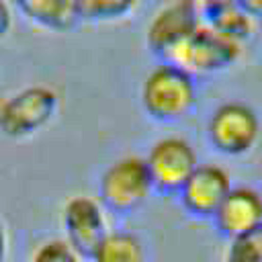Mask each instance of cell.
I'll list each match as a JSON object with an SVG mask.
<instances>
[{
	"label": "cell",
	"instance_id": "obj_1",
	"mask_svg": "<svg viewBox=\"0 0 262 262\" xmlns=\"http://www.w3.org/2000/svg\"><path fill=\"white\" fill-rule=\"evenodd\" d=\"M141 113L158 125H174L192 115L199 102L196 78L174 61L160 59L139 84Z\"/></svg>",
	"mask_w": 262,
	"mask_h": 262
},
{
	"label": "cell",
	"instance_id": "obj_2",
	"mask_svg": "<svg viewBox=\"0 0 262 262\" xmlns=\"http://www.w3.org/2000/svg\"><path fill=\"white\" fill-rule=\"evenodd\" d=\"M61 108L57 88L41 82L25 84L0 100V135L27 141L53 125Z\"/></svg>",
	"mask_w": 262,
	"mask_h": 262
},
{
	"label": "cell",
	"instance_id": "obj_3",
	"mask_svg": "<svg viewBox=\"0 0 262 262\" xmlns=\"http://www.w3.org/2000/svg\"><path fill=\"white\" fill-rule=\"evenodd\" d=\"M154 194L151 176L145 158L139 154H123L113 160L98 176L96 199L117 217L137 213Z\"/></svg>",
	"mask_w": 262,
	"mask_h": 262
},
{
	"label": "cell",
	"instance_id": "obj_4",
	"mask_svg": "<svg viewBox=\"0 0 262 262\" xmlns=\"http://www.w3.org/2000/svg\"><path fill=\"white\" fill-rule=\"evenodd\" d=\"M260 131L262 125L256 108L244 100H225L217 104L205 123L209 147L225 158L250 154L260 139Z\"/></svg>",
	"mask_w": 262,
	"mask_h": 262
},
{
	"label": "cell",
	"instance_id": "obj_5",
	"mask_svg": "<svg viewBox=\"0 0 262 262\" xmlns=\"http://www.w3.org/2000/svg\"><path fill=\"white\" fill-rule=\"evenodd\" d=\"M143 158L151 176L154 192L164 196H176V192L201 164L194 145L178 133H168L154 139Z\"/></svg>",
	"mask_w": 262,
	"mask_h": 262
},
{
	"label": "cell",
	"instance_id": "obj_6",
	"mask_svg": "<svg viewBox=\"0 0 262 262\" xmlns=\"http://www.w3.org/2000/svg\"><path fill=\"white\" fill-rule=\"evenodd\" d=\"M242 55V45L225 39L223 35L215 33L205 23L174 51V55L166 61H174L194 78L211 76L229 70L237 63Z\"/></svg>",
	"mask_w": 262,
	"mask_h": 262
},
{
	"label": "cell",
	"instance_id": "obj_7",
	"mask_svg": "<svg viewBox=\"0 0 262 262\" xmlns=\"http://www.w3.org/2000/svg\"><path fill=\"white\" fill-rule=\"evenodd\" d=\"M59 227L61 237L82 258H88L111 229V213L92 194H72L59 209Z\"/></svg>",
	"mask_w": 262,
	"mask_h": 262
},
{
	"label": "cell",
	"instance_id": "obj_8",
	"mask_svg": "<svg viewBox=\"0 0 262 262\" xmlns=\"http://www.w3.org/2000/svg\"><path fill=\"white\" fill-rule=\"evenodd\" d=\"M201 23V14L188 0L166 2L154 10L145 25V47L158 61L170 59Z\"/></svg>",
	"mask_w": 262,
	"mask_h": 262
},
{
	"label": "cell",
	"instance_id": "obj_9",
	"mask_svg": "<svg viewBox=\"0 0 262 262\" xmlns=\"http://www.w3.org/2000/svg\"><path fill=\"white\" fill-rule=\"evenodd\" d=\"M231 176L219 164H199L176 192L178 207L194 221H211L231 190Z\"/></svg>",
	"mask_w": 262,
	"mask_h": 262
},
{
	"label": "cell",
	"instance_id": "obj_10",
	"mask_svg": "<svg viewBox=\"0 0 262 262\" xmlns=\"http://www.w3.org/2000/svg\"><path fill=\"white\" fill-rule=\"evenodd\" d=\"M215 231L229 239L262 223V192L248 184L231 186L211 219Z\"/></svg>",
	"mask_w": 262,
	"mask_h": 262
},
{
	"label": "cell",
	"instance_id": "obj_11",
	"mask_svg": "<svg viewBox=\"0 0 262 262\" xmlns=\"http://www.w3.org/2000/svg\"><path fill=\"white\" fill-rule=\"evenodd\" d=\"M10 6L14 16L43 33L63 35L80 25L74 0H10Z\"/></svg>",
	"mask_w": 262,
	"mask_h": 262
},
{
	"label": "cell",
	"instance_id": "obj_12",
	"mask_svg": "<svg viewBox=\"0 0 262 262\" xmlns=\"http://www.w3.org/2000/svg\"><path fill=\"white\" fill-rule=\"evenodd\" d=\"M90 262H147L145 239L125 227H111L88 256Z\"/></svg>",
	"mask_w": 262,
	"mask_h": 262
},
{
	"label": "cell",
	"instance_id": "obj_13",
	"mask_svg": "<svg viewBox=\"0 0 262 262\" xmlns=\"http://www.w3.org/2000/svg\"><path fill=\"white\" fill-rule=\"evenodd\" d=\"M201 20L207 27H211L215 33L223 35L225 39H229V41H233L237 45H244L256 31V20L252 16H248L237 6V2H231V4H225L221 8H215L209 14H205Z\"/></svg>",
	"mask_w": 262,
	"mask_h": 262
},
{
	"label": "cell",
	"instance_id": "obj_14",
	"mask_svg": "<svg viewBox=\"0 0 262 262\" xmlns=\"http://www.w3.org/2000/svg\"><path fill=\"white\" fill-rule=\"evenodd\" d=\"M141 0H74L80 23L86 25H119L129 20Z\"/></svg>",
	"mask_w": 262,
	"mask_h": 262
},
{
	"label": "cell",
	"instance_id": "obj_15",
	"mask_svg": "<svg viewBox=\"0 0 262 262\" xmlns=\"http://www.w3.org/2000/svg\"><path fill=\"white\" fill-rule=\"evenodd\" d=\"M223 262H262V223L229 237Z\"/></svg>",
	"mask_w": 262,
	"mask_h": 262
},
{
	"label": "cell",
	"instance_id": "obj_16",
	"mask_svg": "<svg viewBox=\"0 0 262 262\" xmlns=\"http://www.w3.org/2000/svg\"><path fill=\"white\" fill-rule=\"evenodd\" d=\"M84 258L61 237H47L39 242L29 254L27 262H82Z\"/></svg>",
	"mask_w": 262,
	"mask_h": 262
},
{
	"label": "cell",
	"instance_id": "obj_17",
	"mask_svg": "<svg viewBox=\"0 0 262 262\" xmlns=\"http://www.w3.org/2000/svg\"><path fill=\"white\" fill-rule=\"evenodd\" d=\"M14 25V10L10 6V0H0V41H4Z\"/></svg>",
	"mask_w": 262,
	"mask_h": 262
},
{
	"label": "cell",
	"instance_id": "obj_18",
	"mask_svg": "<svg viewBox=\"0 0 262 262\" xmlns=\"http://www.w3.org/2000/svg\"><path fill=\"white\" fill-rule=\"evenodd\" d=\"M188 2L196 8V12H199L201 18H203V16L209 14L211 10L221 8V6H225V4H231V2H235V0H188Z\"/></svg>",
	"mask_w": 262,
	"mask_h": 262
},
{
	"label": "cell",
	"instance_id": "obj_19",
	"mask_svg": "<svg viewBox=\"0 0 262 262\" xmlns=\"http://www.w3.org/2000/svg\"><path fill=\"white\" fill-rule=\"evenodd\" d=\"M235 2L248 16H252L256 23H262V0H235Z\"/></svg>",
	"mask_w": 262,
	"mask_h": 262
},
{
	"label": "cell",
	"instance_id": "obj_20",
	"mask_svg": "<svg viewBox=\"0 0 262 262\" xmlns=\"http://www.w3.org/2000/svg\"><path fill=\"white\" fill-rule=\"evenodd\" d=\"M8 252H10V233H8L6 219L0 213V262L8 260Z\"/></svg>",
	"mask_w": 262,
	"mask_h": 262
}]
</instances>
